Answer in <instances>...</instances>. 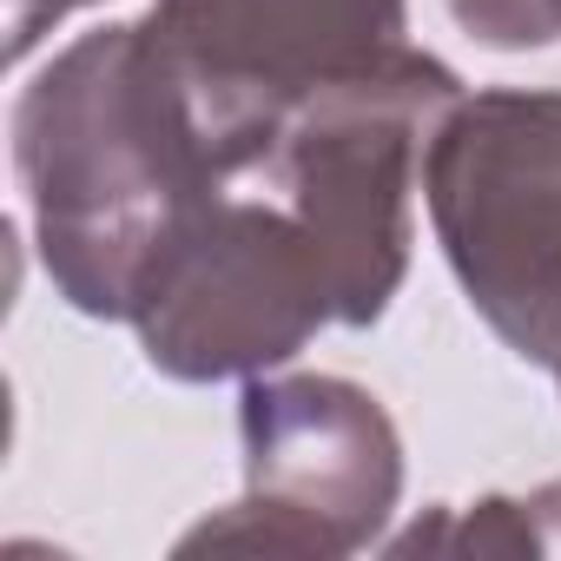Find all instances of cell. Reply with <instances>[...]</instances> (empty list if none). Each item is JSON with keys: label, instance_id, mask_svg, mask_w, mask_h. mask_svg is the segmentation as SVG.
Listing matches in <instances>:
<instances>
[]
</instances>
